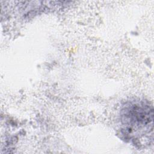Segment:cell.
Returning a JSON list of instances; mask_svg holds the SVG:
<instances>
[{
    "mask_svg": "<svg viewBox=\"0 0 154 154\" xmlns=\"http://www.w3.org/2000/svg\"><path fill=\"white\" fill-rule=\"evenodd\" d=\"M125 123L131 125V128H143L152 123L153 109L143 103H135L125 108Z\"/></svg>",
    "mask_w": 154,
    "mask_h": 154,
    "instance_id": "obj_1",
    "label": "cell"
}]
</instances>
